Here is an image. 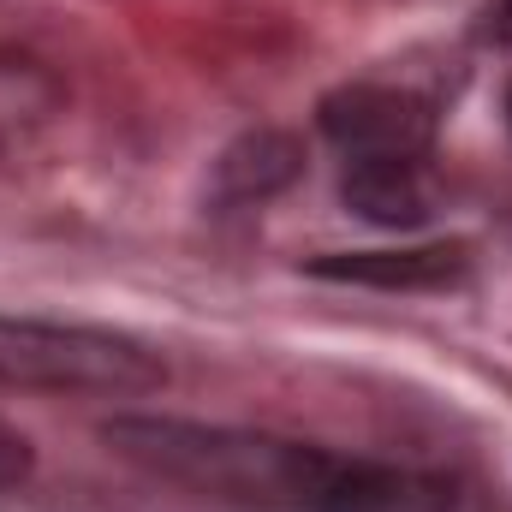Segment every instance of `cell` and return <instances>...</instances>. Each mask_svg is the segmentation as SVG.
<instances>
[{"instance_id": "4", "label": "cell", "mask_w": 512, "mask_h": 512, "mask_svg": "<svg viewBox=\"0 0 512 512\" xmlns=\"http://www.w3.org/2000/svg\"><path fill=\"white\" fill-rule=\"evenodd\" d=\"M66 114V84L18 48H0V167L30 161Z\"/></svg>"}, {"instance_id": "9", "label": "cell", "mask_w": 512, "mask_h": 512, "mask_svg": "<svg viewBox=\"0 0 512 512\" xmlns=\"http://www.w3.org/2000/svg\"><path fill=\"white\" fill-rule=\"evenodd\" d=\"M489 36H501V42H512V0H495L489 6V24H483Z\"/></svg>"}, {"instance_id": "1", "label": "cell", "mask_w": 512, "mask_h": 512, "mask_svg": "<svg viewBox=\"0 0 512 512\" xmlns=\"http://www.w3.org/2000/svg\"><path fill=\"white\" fill-rule=\"evenodd\" d=\"M102 441L161 483L245 512H447L453 483L382 465L340 459L310 441L268 429L197 423V417H114Z\"/></svg>"}, {"instance_id": "8", "label": "cell", "mask_w": 512, "mask_h": 512, "mask_svg": "<svg viewBox=\"0 0 512 512\" xmlns=\"http://www.w3.org/2000/svg\"><path fill=\"white\" fill-rule=\"evenodd\" d=\"M24 477H30V441L12 423H0V489H18Z\"/></svg>"}, {"instance_id": "6", "label": "cell", "mask_w": 512, "mask_h": 512, "mask_svg": "<svg viewBox=\"0 0 512 512\" xmlns=\"http://www.w3.org/2000/svg\"><path fill=\"white\" fill-rule=\"evenodd\" d=\"M340 197L370 227H423L435 209V179L429 161H346Z\"/></svg>"}, {"instance_id": "3", "label": "cell", "mask_w": 512, "mask_h": 512, "mask_svg": "<svg viewBox=\"0 0 512 512\" xmlns=\"http://www.w3.org/2000/svg\"><path fill=\"white\" fill-rule=\"evenodd\" d=\"M322 137L346 161H429L435 149V108L399 84H340L316 108Z\"/></svg>"}, {"instance_id": "10", "label": "cell", "mask_w": 512, "mask_h": 512, "mask_svg": "<svg viewBox=\"0 0 512 512\" xmlns=\"http://www.w3.org/2000/svg\"><path fill=\"white\" fill-rule=\"evenodd\" d=\"M507 126H512V90H507Z\"/></svg>"}, {"instance_id": "7", "label": "cell", "mask_w": 512, "mask_h": 512, "mask_svg": "<svg viewBox=\"0 0 512 512\" xmlns=\"http://www.w3.org/2000/svg\"><path fill=\"white\" fill-rule=\"evenodd\" d=\"M304 167V149L286 131H251L245 143H233L215 167V191L227 203H251V197H274L280 185H292Z\"/></svg>"}, {"instance_id": "5", "label": "cell", "mask_w": 512, "mask_h": 512, "mask_svg": "<svg viewBox=\"0 0 512 512\" xmlns=\"http://www.w3.org/2000/svg\"><path fill=\"white\" fill-rule=\"evenodd\" d=\"M471 256L465 245H405V251H340L316 256V280H346V286H376V292H441L465 280Z\"/></svg>"}, {"instance_id": "2", "label": "cell", "mask_w": 512, "mask_h": 512, "mask_svg": "<svg viewBox=\"0 0 512 512\" xmlns=\"http://www.w3.org/2000/svg\"><path fill=\"white\" fill-rule=\"evenodd\" d=\"M161 382L167 364L131 334L90 328V322H48V316H0V387L137 399Z\"/></svg>"}]
</instances>
